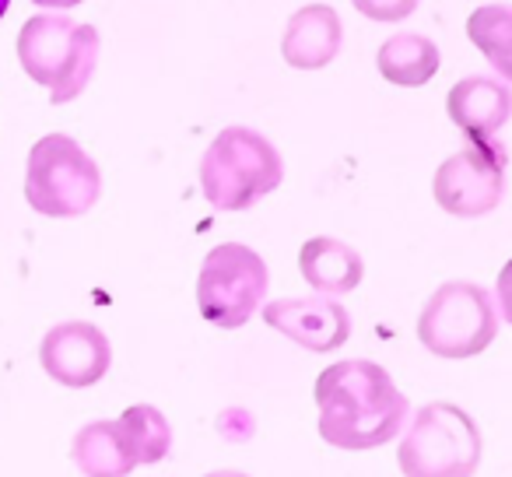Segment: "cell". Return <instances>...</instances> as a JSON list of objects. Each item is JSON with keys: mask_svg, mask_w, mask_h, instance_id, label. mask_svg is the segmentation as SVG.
I'll use <instances>...</instances> for the list:
<instances>
[{"mask_svg": "<svg viewBox=\"0 0 512 477\" xmlns=\"http://www.w3.org/2000/svg\"><path fill=\"white\" fill-rule=\"evenodd\" d=\"M467 36L491 64L502 74H509V50H512V15L502 4H488L477 8L467 22Z\"/></svg>", "mask_w": 512, "mask_h": 477, "instance_id": "obj_17", "label": "cell"}, {"mask_svg": "<svg viewBox=\"0 0 512 477\" xmlns=\"http://www.w3.org/2000/svg\"><path fill=\"white\" fill-rule=\"evenodd\" d=\"M281 179V155L249 127H225L200 158V190L218 211H246L278 190Z\"/></svg>", "mask_w": 512, "mask_h": 477, "instance_id": "obj_3", "label": "cell"}, {"mask_svg": "<svg viewBox=\"0 0 512 477\" xmlns=\"http://www.w3.org/2000/svg\"><path fill=\"white\" fill-rule=\"evenodd\" d=\"M204 477H249V474H242V470H211Z\"/></svg>", "mask_w": 512, "mask_h": 477, "instance_id": "obj_18", "label": "cell"}, {"mask_svg": "<svg viewBox=\"0 0 512 477\" xmlns=\"http://www.w3.org/2000/svg\"><path fill=\"white\" fill-rule=\"evenodd\" d=\"M267 327L306 351H337L351 337V316L337 299H274L264 309Z\"/></svg>", "mask_w": 512, "mask_h": 477, "instance_id": "obj_10", "label": "cell"}, {"mask_svg": "<svg viewBox=\"0 0 512 477\" xmlns=\"http://www.w3.org/2000/svg\"><path fill=\"white\" fill-rule=\"evenodd\" d=\"M505 190V148L488 144V148H463L449 155L435 169L432 193L435 204L456 218H481L495 211Z\"/></svg>", "mask_w": 512, "mask_h": 477, "instance_id": "obj_8", "label": "cell"}, {"mask_svg": "<svg viewBox=\"0 0 512 477\" xmlns=\"http://www.w3.org/2000/svg\"><path fill=\"white\" fill-rule=\"evenodd\" d=\"M376 67L390 85L421 88L439 74V46L418 32H400L379 46Z\"/></svg>", "mask_w": 512, "mask_h": 477, "instance_id": "obj_14", "label": "cell"}, {"mask_svg": "<svg viewBox=\"0 0 512 477\" xmlns=\"http://www.w3.org/2000/svg\"><path fill=\"white\" fill-rule=\"evenodd\" d=\"M267 292V264L242 243H218L197 274V309L211 327L239 330Z\"/></svg>", "mask_w": 512, "mask_h": 477, "instance_id": "obj_7", "label": "cell"}, {"mask_svg": "<svg viewBox=\"0 0 512 477\" xmlns=\"http://www.w3.org/2000/svg\"><path fill=\"white\" fill-rule=\"evenodd\" d=\"M102 193L99 165L74 137L46 134L32 144L25 165V200L46 218H81Z\"/></svg>", "mask_w": 512, "mask_h": 477, "instance_id": "obj_4", "label": "cell"}, {"mask_svg": "<svg viewBox=\"0 0 512 477\" xmlns=\"http://www.w3.org/2000/svg\"><path fill=\"white\" fill-rule=\"evenodd\" d=\"M116 428H120V439H123V446H127V456L134 467H144V463L151 467V463L169 456L172 428L155 404L127 407V411L116 418Z\"/></svg>", "mask_w": 512, "mask_h": 477, "instance_id": "obj_16", "label": "cell"}, {"mask_svg": "<svg viewBox=\"0 0 512 477\" xmlns=\"http://www.w3.org/2000/svg\"><path fill=\"white\" fill-rule=\"evenodd\" d=\"M397 463L404 477H474L481 463V432L463 407L432 400L400 439Z\"/></svg>", "mask_w": 512, "mask_h": 477, "instance_id": "obj_5", "label": "cell"}, {"mask_svg": "<svg viewBox=\"0 0 512 477\" xmlns=\"http://www.w3.org/2000/svg\"><path fill=\"white\" fill-rule=\"evenodd\" d=\"M341 18L327 4H306L292 15L281 39V57L295 71H320L341 53Z\"/></svg>", "mask_w": 512, "mask_h": 477, "instance_id": "obj_12", "label": "cell"}, {"mask_svg": "<svg viewBox=\"0 0 512 477\" xmlns=\"http://www.w3.org/2000/svg\"><path fill=\"white\" fill-rule=\"evenodd\" d=\"M320 407V435L337 449H376L400 432L407 397L393 386L390 372L365 358L334 362L313 386Z\"/></svg>", "mask_w": 512, "mask_h": 477, "instance_id": "obj_1", "label": "cell"}, {"mask_svg": "<svg viewBox=\"0 0 512 477\" xmlns=\"http://www.w3.org/2000/svg\"><path fill=\"white\" fill-rule=\"evenodd\" d=\"M18 60L36 85L50 88L53 106H64L92 81L99 64V32L71 15L39 11L18 32Z\"/></svg>", "mask_w": 512, "mask_h": 477, "instance_id": "obj_2", "label": "cell"}, {"mask_svg": "<svg viewBox=\"0 0 512 477\" xmlns=\"http://www.w3.org/2000/svg\"><path fill=\"white\" fill-rule=\"evenodd\" d=\"M71 456L85 477H127L134 470L116 421H92L81 428L74 435Z\"/></svg>", "mask_w": 512, "mask_h": 477, "instance_id": "obj_15", "label": "cell"}, {"mask_svg": "<svg viewBox=\"0 0 512 477\" xmlns=\"http://www.w3.org/2000/svg\"><path fill=\"white\" fill-rule=\"evenodd\" d=\"M299 271L306 285L323 295H348L365 278V264L355 246L330 239V235H313L309 243H302Z\"/></svg>", "mask_w": 512, "mask_h": 477, "instance_id": "obj_13", "label": "cell"}, {"mask_svg": "<svg viewBox=\"0 0 512 477\" xmlns=\"http://www.w3.org/2000/svg\"><path fill=\"white\" fill-rule=\"evenodd\" d=\"M39 365H43L53 383L67 386V390H85V386H95L109 372L113 348H109V337L95 323H57L39 344Z\"/></svg>", "mask_w": 512, "mask_h": 477, "instance_id": "obj_9", "label": "cell"}, {"mask_svg": "<svg viewBox=\"0 0 512 477\" xmlns=\"http://www.w3.org/2000/svg\"><path fill=\"white\" fill-rule=\"evenodd\" d=\"M498 316L491 295L470 281L435 288L418 316V341L439 358H474L495 341Z\"/></svg>", "mask_w": 512, "mask_h": 477, "instance_id": "obj_6", "label": "cell"}, {"mask_svg": "<svg viewBox=\"0 0 512 477\" xmlns=\"http://www.w3.org/2000/svg\"><path fill=\"white\" fill-rule=\"evenodd\" d=\"M512 109V95L502 81L495 78H463L449 88L446 95V113L463 130L474 148H488L495 144V134L505 127Z\"/></svg>", "mask_w": 512, "mask_h": 477, "instance_id": "obj_11", "label": "cell"}, {"mask_svg": "<svg viewBox=\"0 0 512 477\" xmlns=\"http://www.w3.org/2000/svg\"><path fill=\"white\" fill-rule=\"evenodd\" d=\"M4 11H8V4H4V0H0V15H4Z\"/></svg>", "mask_w": 512, "mask_h": 477, "instance_id": "obj_19", "label": "cell"}]
</instances>
